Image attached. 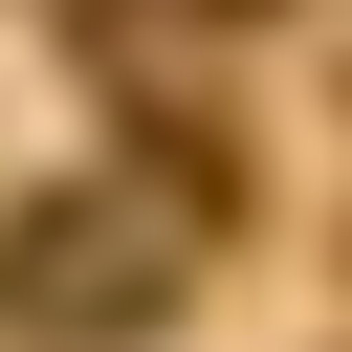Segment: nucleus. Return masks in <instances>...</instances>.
Here are the masks:
<instances>
[{
    "instance_id": "1",
    "label": "nucleus",
    "mask_w": 352,
    "mask_h": 352,
    "mask_svg": "<svg viewBox=\"0 0 352 352\" xmlns=\"http://www.w3.org/2000/svg\"><path fill=\"white\" fill-rule=\"evenodd\" d=\"M176 286H198V220H176L154 176H44V198H0V330H22V352H132V330H176Z\"/></svg>"
},
{
    "instance_id": "2",
    "label": "nucleus",
    "mask_w": 352,
    "mask_h": 352,
    "mask_svg": "<svg viewBox=\"0 0 352 352\" xmlns=\"http://www.w3.org/2000/svg\"><path fill=\"white\" fill-rule=\"evenodd\" d=\"M198 22H264V0H198Z\"/></svg>"
}]
</instances>
